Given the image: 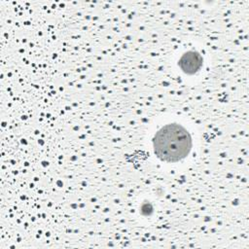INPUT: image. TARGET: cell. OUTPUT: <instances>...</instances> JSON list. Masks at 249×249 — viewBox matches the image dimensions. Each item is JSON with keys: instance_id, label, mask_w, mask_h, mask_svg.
I'll use <instances>...</instances> for the list:
<instances>
[{"instance_id": "obj_1", "label": "cell", "mask_w": 249, "mask_h": 249, "mask_svg": "<svg viewBox=\"0 0 249 249\" xmlns=\"http://www.w3.org/2000/svg\"><path fill=\"white\" fill-rule=\"evenodd\" d=\"M192 149L190 133L180 124H169L155 135V154L161 160L178 161L185 159Z\"/></svg>"}, {"instance_id": "obj_2", "label": "cell", "mask_w": 249, "mask_h": 249, "mask_svg": "<svg viewBox=\"0 0 249 249\" xmlns=\"http://www.w3.org/2000/svg\"><path fill=\"white\" fill-rule=\"evenodd\" d=\"M202 65V57L201 55L195 51H189L185 53L180 60H179V66L183 70L184 73L193 75L196 73Z\"/></svg>"}]
</instances>
